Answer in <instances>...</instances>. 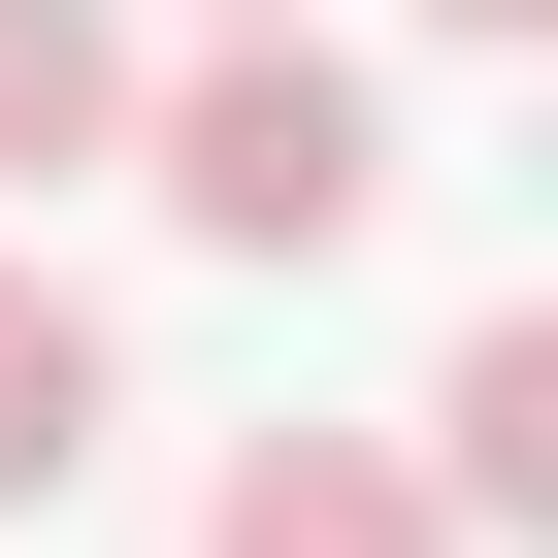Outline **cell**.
<instances>
[{
  "instance_id": "obj_1",
  "label": "cell",
  "mask_w": 558,
  "mask_h": 558,
  "mask_svg": "<svg viewBox=\"0 0 558 558\" xmlns=\"http://www.w3.org/2000/svg\"><path fill=\"white\" fill-rule=\"evenodd\" d=\"M132 165H165L197 263H362V230H395V99H362L329 34H197V66H132Z\"/></svg>"
},
{
  "instance_id": "obj_5",
  "label": "cell",
  "mask_w": 558,
  "mask_h": 558,
  "mask_svg": "<svg viewBox=\"0 0 558 558\" xmlns=\"http://www.w3.org/2000/svg\"><path fill=\"white\" fill-rule=\"evenodd\" d=\"M132 165V0H0V197Z\"/></svg>"
},
{
  "instance_id": "obj_3",
  "label": "cell",
  "mask_w": 558,
  "mask_h": 558,
  "mask_svg": "<svg viewBox=\"0 0 558 558\" xmlns=\"http://www.w3.org/2000/svg\"><path fill=\"white\" fill-rule=\"evenodd\" d=\"M197 558H460V525H427V460H395V427H263V460L197 493Z\"/></svg>"
},
{
  "instance_id": "obj_6",
  "label": "cell",
  "mask_w": 558,
  "mask_h": 558,
  "mask_svg": "<svg viewBox=\"0 0 558 558\" xmlns=\"http://www.w3.org/2000/svg\"><path fill=\"white\" fill-rule=\"evenodd\" d=\"M427 34H558V0H427Z\"/></svg>"
},
{
  "instance_id": "obj_4",
  "label": "cell",
  "mask_w": 558,
  "mask_h": 558,
  "mask_svg": "<svg viewBox=\"0 0 558 558\" xmlns=\"http://www.w3.org/2000/svg\"><path fill=\"white\" fill-rule=\"evenodd\" d=\"M99 427H132V329L66 296V263H34V230H0V493H66Z\"/></svg>"
},
{
  "instance_id": "obj_2",
  "label": "cell",
  "mask_w": 558,
  "mask_h": 558,
  "mask_svg": "<svg viewBox=\"0 0 558 558\" xmlns=\"http://www.w3.org/2000/svg\"><path fill=\"white\" fill-rule=\"evenodd\" d=\"M427 525H460V558L558 525V296H493V329L427 362Z\"/></svg>"
}]
</instances>
